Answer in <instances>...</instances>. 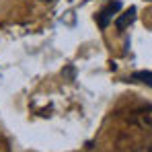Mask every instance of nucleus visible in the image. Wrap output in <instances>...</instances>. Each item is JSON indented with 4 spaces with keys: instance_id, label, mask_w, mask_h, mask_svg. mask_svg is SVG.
Masks as SVG:
<instances>
[{
    "instance_id": "obj_4",
    "label": "nucleus",
    "mask_w": 152,
    "mask_h": 152,
    "mask_svg": "<svg viewBox=\"0 0 152 152\" xmlns=\"http://www.w3.org/2000/svg\"><path fill=\"white\" fill-rule=\"evenodd\" d=\"M132 78H134V80H138V82H144V84L152 86V72H134Z\"/></svg>"
},
{
    "instance_id": "obj_2",
    "label": "nucleus",
    "mask_w": 152,
    "mask_h": 152,
    "mask_svg": "<svg viewBox=\"0 0 152 152\" xmlns=\"http://www.w3.org/2000/svg\"><path fill=\"white\" fill-rule=\"evenodd\" d=\"M134 121L140 127H146V129H152V107H146V109H140L136 111L134 115Z\"/></svg>"
},
{
    "instance_id": "obj_6",
    "label": "nucleus",
    "mask_w": 152,
    "mask_h": 152,
    "mask_svg": "<svg viewBox=\"0 0 152 152\" xmlns=\"http://www.w3.org/2000/svg\"><path fill=\"white\" fill-rule=\"evenodd\" d=\"M43 2H51V0H43Z\"/></svg>"
},
{
    "instance_id": "obj_3",
    "label": "nucleus",
    "mask_w": 152,
    "mask_h": 152,
    "mask_svg": "<svg viewBox=\"0 0 152 152\" xmlns=\"http://www.w3.org/2000/svg\"><path fill=\"white\" fill-rule=\"evenodd\" d=\"M134 19H136V8H129L127 12L119 15V17L115 19V27H117V31H126L127 27L134 23Z\"/></svg>"
},
{
    "instance_id": "obj_1",
    "label": "nucleus",
    "mask_w": 152,
    "mask_h": 152,
    "mask_svg": "<svg viewBox=\"0 0 152 152\" xmlns=\"http://www.w3.org/2000/svg\"><path fill=\"white\" fill-rule=\"evenodd\" d=\"M119 8H121V2H117V0H115V2H111V4H107V6L103 8L101 12L97 15V21H99V25L105 29V27L109 25V19H111V17H113V15H115Z\"/></svg>"
},
{
    "instance_id": "obj_5",
    "label": "nucleus",
    "mask_w": 152,
    "mask_h": 152,
    "mask_svg": "<svg viewBox=\"0 0 152 152\" xmlns=\"http://www.w3.org/2000/svg\"><path fill=\"white\" fill-rule=\"evenodd\" d=\"M136 152H152V142L148 144V146H142L140 150H136Z\"/></svg>"
}]
</instances>
